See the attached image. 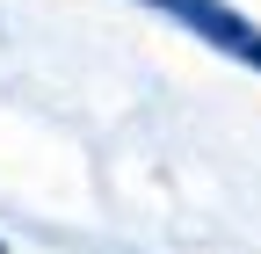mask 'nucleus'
Segmentation results:
<instances>
[{"instance_id":"obj_1","label":"nucleus","mask_w":261,"mask_h":254,"mask_svg":"<svg viewBox=\"0 0 261 254\" xmlns=\"http://www.w3.org/2000/svg\"><path fill=\"white\" fill-rule=\"evenodd\" d=\"M160 15H174V22H189L203 44H218V51H232L240 66H254L261 73V29L247 22V15H232L225 0H152Z\"/></svg>"}]
</instances>
